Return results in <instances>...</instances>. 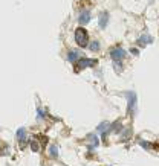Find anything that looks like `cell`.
Segmentation results:
<instances>
[{
  "instance_id": "obj_1",
  "label": "cell",
  "mask_w": 159,
  "mask_h": 166,
  "mask_svg": "<svg viewBox=\"0 0 159 166\" xmlns=\"http://www.w3.org/2000/svg\"><path fill=\"white\" fill-rule=\"evenodd\" d=\"M75 41L80 47H86L89 44V34L84 28H78L75 31Z\"/></svg>"
},
{
  "instance_id": "obj_2",
  "label": "cell",
  "mask_w": 159,
  "mask_h": 166,
  "mask_svg": "<svg viewBox=\"0 0 159 166\" xmlns=\"http://www.w3.org/2000/svg\"><path fill=\"white\" fill-rule=\"evenodd\" d=\"M125 96H127V101H129V111L132 113V114H136V102H138L136 95L133 91H130Z\"/></svg>"
},
{
  "instance_id": "obj_3",
  "label": "cell",
  "mask_w": 159,
  "mask_h": 166,
  "mask_svg": "<svg viewBox=\"0 0 159 166\" xmlns=\"http://www.w3.org/2000/svg\"><path fill=\"white\" fill-rule=\"evenodd\" d=\"M110 55H112V58H113L115 61H121V59L125 56V50L121 49V47H115V49H112Z\"/></svg>"
},
{
  "instance_id": "obj_4",
  "label": "cell",
  "mask_w": 159,
  "mask_h": 166,
  "mask_svg": "<svg viewBox=\"0 0 159 166\" xmlns=\"http://www.w3.org/2000/svg\"><path fill=\"white\" fill-rule=\"evenodd\" d=\"M78 67L80 69H84V67H92V66L96 64V59H89V58H80L78 59Z\"/></svg>"
},
{
  "instance_id": "obj_5",
  "label": "cell",
  "mask_w": 159,
  "mask_h": 166,
  "mask_svg": "<svg viewBox=\"0 0 159 166\" xmlns=\"http://www.w3.org/2000/svg\"><path fill=\"white\" fill-rule=\"evenodd\" d=\"M78 22L80 24H87L90 22V12L89 11H83V12H80V15H78Z\"/></svg>"
},
{
  "instance_id": "obj_6",
  "label": "cell",
  "mask_w": 159,
  "mask_h": 166,
  "mask_svg": "<svg viewBox=\"0 0 159 166\" xmlns=\"http://www.w3.org/2000/svg\"><path fill=\"white\" fill-rule=\"evenodd\" d=\"M68 59H69V63H77L78 59H80V52L70 50L69 54H68Z\"/></svg>"
},
{
  "instance_id": "obj_7",
  "label": "cell",
  "mask_w": 159,
  "mask_h": 166,
  "mask_svg": "<svg viewBox=\"0 0 159 166\" xmlns=\"http://www.w3.org/2000/svg\"><path fill=\"white\" fill-rule=\"evenodd\" d=\"M107 20H109V14L107 12H103L101 15H99V28L104 29L106 26H107Z\"/></svg>"
},
{
  "instance_id": "obj_8",
  "label": "cell",
  "mask_w": 159,
  "mask_h": 166,
  "mask_svg": "<svg viewBox=\"0 0 159 166\" xmlns=\"http://www.w3.org/2000/svg\"><path fill=\"white\" fill-rule=\"evenodd\" d=\"M17 139L20 140V143H25V140H26V130L25 128H20L17 131Z\"/></svg>"
},
{
  "instance_id": "obj_9",
  "label": "cell",
  "mask_w": 159,
  "mask_h": 166,
  "mask_svg": "<svg viewBox=\"0 0 159 166\" xmlns=\"http://www.w3.org/2000/svg\"><path fill=\"white\" fill-rule=\"evenodd\" d=\"M153 41V38H151L150 35H144V37H141V40H139V44H147V43H151Z\"/></svg>"
},
{
  "instance_id": "obj_10",
  "label": "cell",
  "mask_w": 159,
  "mask_h": 166,
  "mask_svg": "<svg viewBox=\"0 0 159 166\" xmlns=\"http://www.w3.org/2000/svg\"><path fill=\"white\" fill-rule=\"evenodd\" d=\"M49 151H51V156L52 157H57L58 156V146H57V145H52Z\"/></svg>"
},
{
  "instance_id": "obj_11",
  "label": "cell",
  "mask_w": 159,
  "mask_h": 166,
  "mask_svg": "<svg viewBox=\"0 0 159 166\" xmlns=\"http://www.w3.org/2000/svg\"><path fill=\"white\" fill-rule=\"evenodd\" d=\"M31 148H32V151H34V152H37V151L40 149V143L35 142V140H32V142H31Z\"/></svg>"
},
{
  "instance_id": "obj_12",
  "label": "cell",
  "mask_w": 159,
  "mask_h": 166,
  "mask_svg": "<svg viewBox=\"0 0 159 166\" xmlns=\"http://www.w3.org/2000/svg\"><path fill=\"white\" fill-rule=\"evenodd\" d=\"M90 50H99V43L98 41H92V44H90Z\"/></svg>"
},
{
  "instance_id": "obj_13",
  "label": "cell",
  "mask_w": 159,
  "mask_h": 166,
  "mask_svg": "<svg viewBox=\"0 0 159 166\" xmlns=\"http://www.w3.org/2000/svg\"><path fill=\"white\" fill-rule=\"evenodd\" d=\"M115 70L118 72V73L122 70V67H121V61H115Z\"/></svg>"
},
{
  "instance_id": "obj_14",
  "label": "cell",
  "mask_w": 159,
  "mask_h": 166,
  "mask_svg": "<svg viewBox=\"0 0 159 166\" xmlns=\"http://www.w3.org/2000/svg\"><path fill=\"white\" fill-rule=\"evenodd\" d=\"M89 139H90V142H92V146H94V148H95V146H96V145H98V140H96V137H95V136H90Z\"/></svg>"
},
{
  "instance_id": "obj_15",
  "label": "cell",
  "mask_w": 159,
  "mask_h": 166,
  "mask_svg": "<svg viewBox=\"0 0 159 166\" xmlns=\"http://www.w3.org/2000/svg\"><path fill=\"white\" fill-rule=\"evenodd\" d=\"M107 128H109V123H104V125H99V127H98L99 131H104V130H107Z\"/></svg>"
},
{
  "instance_id": "obj_16",
  "label": "cell",
  "mask_w": 159,
  "mask_h": 166,
  "mask_svg": "<svg viewBox=\"0 0 159 166\" xmlns=\"http://www.w3.org/2000/svg\"><path fill=\"white\" fill-rule=\"evenodd\" d=\"M150 2H153V0H150Z\"/></svg>"
}]
</instances>
